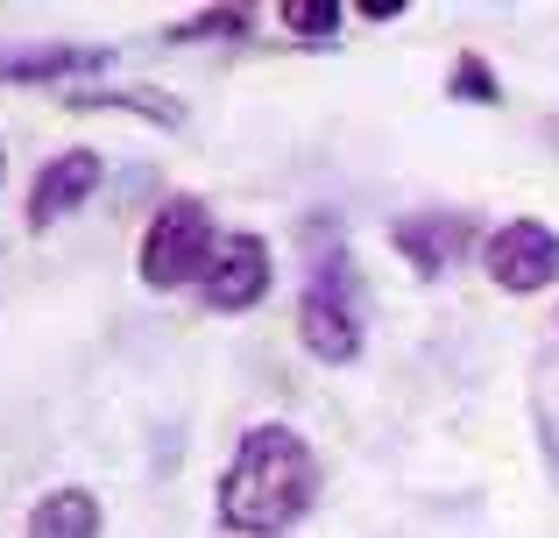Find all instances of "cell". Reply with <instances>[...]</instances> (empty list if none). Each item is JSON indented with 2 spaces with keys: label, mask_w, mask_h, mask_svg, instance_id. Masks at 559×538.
Wrapping results in <instances>:
<instances>
[{
  "label": "cell",
  "mask_w": 559,
  "mask_h": 538,
  "mask_svg": "<svg viewBox=\"0 0 559 538\" xmlns=\"http://www.w3.org/2000/svg\"><path fill=\"white\" fill-rule=\"evenodd\" d=\"M475 213H404V220L390 227V241H396V255H404L418 276H439V270H453L467 249H475Z\"/></svg>",
  "instance_id": "obj_7"
},
{
  "label": "cell",
  "mask_w": 559,
  "mask_h": 538,
  "mask_svg": "<svg viewBox=\"0 0 559 538\" xmlns=\"http://www.w3.org/2000/svg\"><path fill=\"white\" fill-rule=\"evenodd\" d=\"M481 263H489V276L503 290H546L559 284V235L546 220H503L489 241H481Z\"/></svg>",
  "instance_id": "obj_4"
},
{
  "label": "cell",
  "mask_w": 559,
  "mask_h": 538,
  "mask_svg": "<svg viewBox=\"0 0 559 538\" xmlns=\"http://www.w3.org/2000/svg\"><path fill=\"white\" fill-rule=\"evenodd\" d=\"M298 340L312 347L326 369H347V361L361 355V290H355V263H347V255H333V263L312 270V284H305V298H298Z\"/></svg>",
  "instance_id": "obj_3"
},
{
  "label": "cell",
  "mask_w": 559,
  "mask_h": 538,
  "mask_svg": "<svg viewBox=\"0 0 559 538\" xmlns=\"http://www.w3.org/2000/svg\"><path fill=\"white\" fill-rule=\"evenodd\" d=\"M319 497V461L305 432L290 426H248L234 468L219 475V525L241 538H276L290 531Z\"/></svg>",
  "instance_id": "obj_1"
},
{
  "label": "cell",
  "mask_w": 559,
  "mask_h": 538,
  "mask_svg": "<svg viewBox=\"0 0 559 538\" xmlns=\"http://www.w3.org/2000/svg\"><path fill=\"white\" fill-rule=\"evenodd\" d=\"M71 107H128V113H142V121H156V128H178L185 121L178 99H156V93H79Z\"/></svg>",
  "instance_id": "obj_11"
},
{
  "label": "cell",
  "mask_w": 559,
  "mask_h": 538,
  "mask_svg": "<svg viewBox=\"0 0 559 538\" xmlns=\"http://www.w3.org/2000/svg\"><path fill=\"white\" fill-rule=\"evenodd\" d=\"M28 538H99V497L93 489H50V497H36Z\"/></svg>",
  "instance_id": "obj_9"
},
{
  "label": "cell",
  "mask_w": 559,
  "mask_h": 538,
  "mask_svg": "<svg viewBox=\"0 0 559 538\" xmlns=\"http://www.w3.org/2000/svg\"><path fill=\"white\" fill-rule=\"evenodd\" d=\"M0 178H8V156H0Z\"/></svg>",
  "instance_id": "obj_14"
},
{
  "label": "cell",
  "mask_w": 559,
  "mask_h": 538,
  "mask_svg": "<svg viewBox=\"0 0 559 538\" xmlns=\"http://www.w3.org/2000/svg\"><path fill=\"white\" fill-rule=\"evenodd\" d=\"M99 178H107L99 150H64V156H50V164L36 170V184H28V235H43V227H57L64 213H79L85 199L99 192Z\"/></svg>",
  "instance_id": "obj_6"
},
{
  "label": "cell",
  "mask_w": 559,
  "mask_h": 538,
  "mask_svg": "<svg viewBox=\"0 0 559 538\" xmlns=\"http://www.w3.org/2000/svg\"><path fill=\"white\" fill-rule=\"evenodd\" d=\"M107 43H28V50H0V85H50V79H85L107 71Z\"/></svg>",
  "instance_id": "obj_8"
},
{
  "label": "cell",
  "mask_w": 559,
  "mask_h": 538,
  "mask_svg": "<svg viewBox=\"0 0 559 538\" xmlns=\"http://www.w3.org/2000/svg\"><path fill=\"white\" fill-rule=\"evenodd\" d=\"M276 22H284L290 36H305V43H326V36H341V0H284Z\"/></svg>",
  "instance_id": "obj_10"
},
{
  "label": "cell",
  "mask_w": 559,
  "mask_h": 538,
  "mask_svg": "<svg viewBox=\"0 0 559 538\" xmlns=\"http://www.w3.org/2000/svg\"><path fill=\"white\" fill-rule=\"evenodd\" d=\"M447 93H453V99H475V107H481V99H503V93H496V79H489V64H481V57H475V50H467V57H461V64H453V79H447Z\"/></svg>",
  "instance_id": "obj_13"
},
{
  "label": "cell",
  "mask_w": 559,
  "mask_h": 538,
  "mask_svg": "<svg viewBox=\"0 0 559 538\" xmlns=\"http://www.w3.org/2000/svg\"><path fill=\"white\" fill-rule=\"evenodd\" d=\"M255 28V8H205L191 14L185 28H170V43H199V36H248Z\"/></svg>",
  "instance_id": "obj_12"
},
{
  "label": "cell",
  "mask_w": 559,
  "mask_h": 538,
  "mask_svg": "<svg viewBox=\"0 0 559 538\" xmlns=\"http://www.w3.org/2000/svg\"><path fill=\"white\" fill-rule=\"evenodd\" d=\"M213 249H219V235H213V213H205V199H164L156 206V220H150V235H142V284L150 290H185V284H199L205 263H213Z\"/></svg>",
  "instance_id": "obj_2"
},
{
  "label": "cell",
  "mask_w": 559,
  "mask_h": 538,
  "mask_svg": "<svg viewBox=\"0 0 559 538\" xmlns=\"http://www.w3.org/2000/svg\"><path fill=\"white\" fill-rule=\"evenodd\" d=\"M199 298L213 312H248V304L270 298V241L262 235H219L213 263L199 276Z\"/></svg>",
  "instance_id": "obj_5"
}]
</instances>
